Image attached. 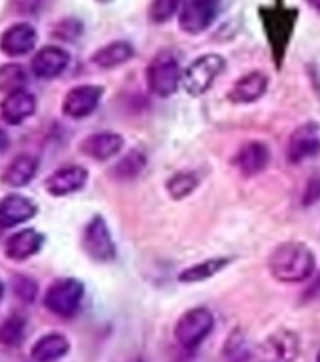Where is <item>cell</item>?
<instances>
[{
    "instance_id": "1",
    "label": "cell",
    "mask_w": 320,
    "mask_h": 362,
    "mask_svg": "<svg viewBox=\"0 0 320 362\" xmlns=\"http://www.w3.org/2000/svg\"><path fill=\"white\" fill-rule=\"evenodd\" d=\"M268 270L279 283H304L316 270L315 253L304 242H283L268 257Z\"/></svg>"
},
{
    "instance_id": "2",
    "label": "cell",
    "mask_w": 320,
    "mask_h": 362,
    "mask_svg": "<svg viewBox=\"0 0 320 362\" xmlns=\"http://www.w3.org/2000/svg\"><path fill=\"white\" fill-rule=\"evenodd\" d=\"M183 79V68L174 51H158L147 64L146 81L149 93L158 98H170L174 96L181 87Z\"/></svg>"
},
{
    "instance_id": "3",
    "label": "cell",
    "mask_w": 320,
    "mask_h": 362,
    "mask_svg": "<svg viewBox=\"0 0 320 362\" xmlns=\"http://www.w3.org/2000/svg\"><path fill=\"white\" fill-rule=\"evenodd\" d=\"M226 70V61L223 55L217 53H206L198 57L183 70L181 87L186 95L202 96L215 85L217 78Z\"/></svg>"
},
{
    "instance_id": "4",
    "label": "cell",
    "mask_w": 320,
    "mask_h": 362,
    "mask_svg": "<svg viewBox=\"0 0 320 362\" xmlns=\"http://www.w3.org/2000/svg\"><path fill=\"white\" fill-rule=\"evenodd\" d=\"M215 327V317L208 308H192L177 319L174 328L175 341L183 349H196Z\"/></svg>"
},
{
    "instance_id": "5",
    "label": "cell",
    "mask_w": 320,
    "mask_h": 362,
    "mask_svg": "<svg viewBox=\"0 0 320 362\" xmlns=\"http://www.w3.org/2000/svg\"><path fill=\"white\" fill-rule=\"evenodd\" d=\"M83 296V283L73 277H62V279L51 283V287L47 288L44 296V304L53 315L72 317L79 310Z\"/></svg>"
},
{
    "instance_id": "6",
    "label": "cell",
    "mask_w": 320,
    "mask_h": 362,
    "mask_svg": "<svg viewBox=\"0 0 320 362\" xmlns=\"http://www.w3.org/2000/svg\"><path fill=\"white\" fill-rule=\"evenodd\" d=\"M219 13V0H185L179 10V28L189 36L206 33Z\"/></svg>"
},
{
    "instance_id": "7",
    "label": "cell",
    "mask_w": 320,
    "mask_h": 362,
    "mask_svg": "<svg viewBox=\"0 0 320 362\" xmlns=\"http://www.w3.org/2000/svg\"><path fill=\"white\" fill-rule=\"evenodd\" d=\"M83 249L96 262H112L117 257L112 232L100 215H95L83 230Z\"/></svg>"
},
{
    "instance_id": "8",
    "label": "cell",
    "mask_w": 320,
    "mask_h": 362,
    "mask_svg": "<svg viewBox=\"0 0 320 362\" xmlns=\"http://www.w3.org/2000/svg\"><path fill=\"white\" fill-rule=\"evenodd\" d=\"M104 95L100 85H78L66 93L62 100V112L70 119H83L95 112Z\"/></svg>"
},
{
    "instance_id": "9",
    "label": "cell",
    "mask_w": 320,
    "mask_h": 362,
    "mask_svg": "<svg viewBox=\"0 0 320 362\" xmlns=\"http://www.w3.org/2000/svg\"><path fill=\"white\" fill-rule=\"evenodd\" d=\"M320 153V127L313 121L300 124L288 140L287 157L290 163L300 164L316 157Z\"/></svg>"
},
{
    "instance_id": "10",
    "label": "cell",
    "mask_w": 320,
    "mask_h": 362,
    "mask_svg": "<svg viewBox=\"0 0 320 362\" xmlns=\"http://www.w3.org/2000/svg\"><path fill=\"white\" fill-rule=\"evenodd\" d=\"M87 177H89V172L83 166H78V164L62 166L45 180V191L53 197H66L83 189Z\"/></svg>"
},
{
    "instance_id": "11",
    "label": "cell",
    "mask_w": 320,
    "mask_h": 362,
    "mask_svg": "<svg viewBox=\"0 0 320 362\" xmlns=\"http://www.w3.org/2000/svg\"><path fill=\"white\" fill-rule=\"evenodd\" d=\"M268 74L260 72V70H253V72L245 74L239 79H236V83L232 85V89L228 90V100L232 104H253L259 102L268 90Z\"/></svg>"
},
{
    "instance_id": "12",
    "label": "cell",
    "mask_w": 320,
    "mask_h": 362,
    "mask_svg": "<svg viewBox=\"0 0 320 362\" xmlns=\"http://www.w3.org/2000/svg\"><path fill=\"white\" fill-rule=\"evenodd\" d=\"M68 64H70L68 51H64L62 47H55V45H47L34 55L30 68H32V74L36 78L53 79L61 76L66 70Z\"/></svg>"
},
{
    "instance_id": "13",
    "label": "cell",
    "mask_w": 320,
    "mask_h": 362,
    "mask_svg": "<svg viewBox=\"0 0 320 362\" xmlns=\"http://www.w3.org/2000/svg\"><path fill=\"white\" fill-rule=\"evenodd\" d=\"M36 45V30L28 23H16L0 36V49L8 57L27 55Z\"/></svg>"
},
{
    "instance_id": "14",
    "label": "cell",
    "mask_w": 320,
    "mask_h": 362,
    "mask_svg": "<svg viewBox=\"0 0 320 362\" xmlns=\"http://www.w3.org/2000/svg\"><path fill=\"white\" fill-rule=\"evenodd\" d=\"M123 136L117 132H96V134L87 136L79 144V149L83 155L95 158V160H109L123 149Z\"/></svg>"
},
{
    "instance_id": "15",
    "label": "cell",
    "mask_w": 320,
    "mask_h": 362,
    "mask_svg": "<svg viewBox=\"0 0 320 362\" xmlns=\"http://www.w3.org/2000/svg\"><path fill=\"white\" fill-rule=\"evenodd\" d=\"M34 112H36V98L25 89L8 93L0 104V117L8 124H21Z\"/></svg>"
},
{
    "instance_id": "16",
    "label": "cell",
    "mask_w": 320,
    "mask_h": 362,
    "mask_svg": "<svg viewBox=\"0 0 320 362\" xmlns=\"http://www.w3.org/2000/svg\"><path fill=\"white\" fill-rule=\"evenodd\" d=\"M270 149L262 141H247L245 146L237 151L234 164L243 175H256L264 172L270 164Z\"/></svg>"
},
{
    "instance_id": "17",
    "label": "cell",
    "mask_w": 320,
    "mask_h": 362,
    "mask_svg": "<svg viewBox=\"0 0 320 362\" xmlns=\"http://www.w3.org/2000/svg\"><path fill=\"white\" fill-rule=\"evenodd\" d=\"M34 215H36V206L21 194H10L0 202V226L2 228L21 225L25 221L32 219Z\"/></svg>"
},
{
    "instance_id": "18",
    "label": "cell",
    "mask_w": 320,
    "mask_h": 362,
    "mask_svg": "<svg viewBox=\"0 0 320 362\" xmlns=\"http://www.w3.org/2000/svg\"><path fill=\"white\" fill-rule=\"evenodd\" d=\"M44 236L36 232L34 228H25V230L17 232L6 242V257L11 260H25L32 257L42 249Z\"/></svg>"
},
{
    "instance_id": "19",
    "label": "cell",
    "mask_w": 320,
    "mask_h": 362,
    "mask_svg": "<svg viewBox=\"0 0 320 362\" xmlns=\"http://www.w3.org/2000/svg\"><path fill=\"white\" fill-rule=\"evenodd\" d=\"M68 351H70V341L66 336L51 332L45 334L44 338H40L32 345L30 356L34 362H55L61 361L62 356H66Z\"/></svg>"
},
{
    "instance_id": "20",
    "label": "cell",
    "mask_w": 320,
    "mask_h": 362,
    "mask_svg": "<svg viewBox=\"0 0 320 362\" xmlns=\"http://www.w3.org/2000/svg\"><path fill=\"white\" fill-rule=\"evenodd\" d=\"M132 57H134V45L130 42H124V40H117V42H112V44L104 45L96 51L93 55V62L98 68L112 70V68H117L124 62H129Z\"/></svg>"
},
{
    "instance_id": "21",
    "label": "cell",
    "mask_w": 320,
    "mask_h": 362,
    "mask_svg": "<svg viewBox=\"0 0 320 362\" xmlns=\"http://www.w3.org/2000/svg\"><path fill=\"white\" fill-rule=\"evenodd\" d=\"M234 257H211L198 264H192L181 272L177 276V281L181 283H202L215 277L219 272H223L226 266L230 264Z\"/></svg>"
},
{
    "instance_id": "22",
    "label": "cell",
    "mask_w": 320,
    "mask_h": 362,
    "mask_svg": "<svg viewBox=\"0 0 320 362\" xmlns=\"http://www.w3.org/2000/svg\"><path fill=\"white\" fill-rule=\"evenodd\" d=\"M36 168H38V160L32 155H19L6 166L2 181L11 187L27 185L36 174Z\"/></svg>"
},
{
    "instance_id": "23",
    "label": "cell",
    "mask_w": 320,
    "mask_h": 362,
    "mask_svg": "<svg viewBox=\"0 0 320 362\" xmlns=\"http://www.w3.org/2000/svg\"><path fill=\"white\" fill-rule=\"evenodd\" d=\"M268 349L281 362H294L300 353V339L292 330H277L268 338Z\"/></svg>"
},
{
    "instance_id": "24",
    "label": "cell",
    "mask_w": 320,
    "mask_h": 362,
    "mask_svg": "<svg viewBox=\"0 0 320 362\" xmlns=\"http://www.w3.org/2000/svg\"><path fill=\"white\" fill-rule=\"evenodd\" d=\"M147 166V155L141 149L134 147V149H130L126 155H124L117 164H115V168H113V174L117 175L119 180H136L138 175L146 170Z\"/></svg>"
},
{
    "instance_id": "25",
    "label": "cell",
    "mask_w": 320,
    "mask_h": 362,
    "mask_svg": "<svg viewBox=\"0 0 320 362\" xmlns=\"http://www.w3.org/2000/svg\"><path fill=\"white\" fill-rule=\"evenodd\" d=\"M198 185H200V180H198L196 174H192V172H177L166 183V191H168L172 200H183V198H186L189 194L196 191Z\"/></svg>"
},
{
    "instance_id": "26",
    "label": "cell",
    "mask_w": 320,
    "mask_h": 362,
    "mask_svg": "<svg viewBox=\"0 0 320 362\" xmlns=\"http://www.w3.org/2000/svg\"><path fill=\"white\" fill-rule=\"evenodd\" d=\"M27 321L21 315H11L0 325V345L2 347H17L25 338Z\"/></svg>"
},
{
    "instance_id": "27",
    "label": "cell",
    "mask_w": 320,
    "mask_h": 362,
    "mask_svg": "<svg viewBox=\"0 0 320 362\" xmlns=\"http://www.w3.org/2000/svg\"><path fill=\"white\" fill-rule=\"evenodd\" d=\"M27 85V70L21 64H4L0 66V93H13L25 89Z\"/></svg>"
},
{
    "instance_id": "28",
    "label": "cell",
    "mask_w": 320,
    "mask_h": 362,
    "mask_svg": "<svg viewBox=\"0 0 320 362\" xmlns=\"http://www.w3.org/2000/svg\"><path fill=\"white\" fill-rule=\"evenodd\" d=\"M183 0H151L149 4V19L157 25L168 23L181 10Z\"/></svg>"
},
{
    "instance_id": "29",
    "label": "cell",
    "mask_w": 320,
    "mask_h": 362,
    "mask_svg": "<svg viewBox=\"0 0 320 362\" xmlns=\"http://www.w3.org/2000/svg\"><path fill=\"white\" fill-rule=\"evenodd\" d=\"M13 293H16L17 298H21L23 302L32 304L34 300H36V294H38V287H36V283H34L30 277L19 276L13 279Z\"/></svg>"
},
{
    "instance_id": "30",
    "label": "cell",
    "mask_w": 320,
    "mask_h": 362,
    "mask_svg": "<svg viewBox=\"0 0 320 362\" xmlns=\"http://www.w3.org/2000/svg\"><path fill=\"white\" fill-rule=\"evenodd\" d=\"M53 34L62 40L78 38L79 34H81V23L76 21V19H64V21L57 25L55 33Z\"/></svg>"
},
{
    "instance_id": "31",
    "label": "cell",
    "mask_w": 320,
    "mask_h": 362,
    "mask_svg": "<svg viewBox=\"0 0 320 362\" xmlns=\"http://www.w3.org/2000/svg\"><path fill=\"white\" fill-rule=\"evenodd\" d=\"M320 200V175H313L307 185H305L304 197H302V204L304 206H313Z\"/></svg>"
},
{
    "instance_id": "32",
    "label": "cell",
    "mask_w": 320,
    "mask_h": 362,
    "mask_svg": "<svg viewBox=\"0 0 320 362\" xmlns=\"http://www.w3.org/2000/svg\"><path fill=\"white\" fill-rule=\"evenodd\" d=\"M307 4H309L313 10L320 11V0H307Z\"/></svg>"
},
{
    "instance_id": "33",
    "label": "cell",
    "mask_w": 320,
    "mask_h": 362,
    "mask_svg": "<svg viewBox=\"0 0 320 362\" xmlns=\"http://www.w3.org/2000/svg\"><path fill=\"white\" fill-rule=\"evenodd\" d=\"M2 296H4V285L0 281V302H2Z\"/></svg>"
},
{
    "instance_id": "34",
    "label": "cell",
    "mask_w": 320,
    "mask_h": 362,
    "mask_svg": "<svg viewBox=\"0 0 320 362\" xmlns=\"http://www.w3.org/2000/svg\"><path fill=\"white\" fill-rule=\"evenodd\" d=\"M316 362H320V351H319V355H316Z\"/></svg>"
},
{
    "instance_id": "35",
    "label": "cell",
    "mask_w": 320,
    "mask_h": 362,
    "mask_svg": "<svg viewBox=\"0 0 320 362\" xmlns=\"http://www.w3.org/2000/svg\"><path fill=\"white\" fill-rule=\"evenodd\" d=\"M98 2H109V0H98Z\"/></svg>"
}]
</instances>
